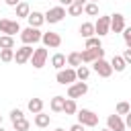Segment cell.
<instances>
[{
    "instance_id": "obj_1",
    "label": "cell",
    "mask_w": 131,
    "mask_h": 131,
    "mask_svg": "<svg viewBox=\"0 0 131 131\" xmlns=\"http://www.w3.org/2000/svg\"><path fill=\"white\" fill-rule=\"evenodd\" d=\"M41 37H43V33H41L37 27H27V29L20 31V41H23V45H35V43L41 41Z\"/></svg>"
},
{
    "instance_id": "obj_2",
    "label": "cell",
    "mask_w": 131,
    "mask_h": 131,
    "mask_svg": "<svg viewBox=\"0 0 131 131\" xmlns=\"http://www.w3.org/2000/svg\"><path fill=\"white\" fill-rule=\"evenodd\" d=\"M76 115H78V123H82L86 127H96L98 125V115L92 113L90 108H80Z\"/></svg>"
},
{
    "instance_id": "obj_3",
    "label": "cell",
    "mask_w": 131,
    "mask_h": 131,
    "mask_svg": "<svg viewBox=\"0 0 131 131\" xmlns=\"http://www.w3.org/2000/svg\"><path fill=\"white\" fill-rule=\"evenodd\" d=\"M57 82L59 84H63V86H70V84H74L76 80H78V76H76V68H63V70H57Z\"/></svg>"
},
{
    "instance_id": "obj_4",
    "label": "cell",
    "mask_w": 131,
    "mask_h": 131,
    "mask_svg": "<svg viewBox=\"0 0 131 131\" xmlns=\"http://www.w3.org/2000/svg\"><path fill=\"white\" fill-rule=\"evenodd\" d=\"M0 33H4V35H16V33H20V25H18V20H12V18H0Z\"/></svg>"
},
{
    "instance_id": "obj_5",
    "label": "cell",
    "mask_w": 131,
    "mask_h": 131,
    "mask_svg": "<svg viewBox=\"0 0 131 131\" xmlns=\"http://www.w3.org/2000/svg\"><path fill=\"white\" fill-rule=\"evenodd\" d=\"M63 16H66V8L59 4V6H53V8H49V10L45 12V23L55 25V23H59Z\"/></svg>"
},
{
    "instance_id": "obj_6",
    "label": "cell",
    "mask_w": 131,
    "mask_h": 131,
    "mask_svg": "<svg viewBox=\"0 0 131 131\" xmlns=\"http://www.w3.org/2000/svg\"><path fill=\"white\" fill-rule=\"evenodd\" d=\"M33 47L31 45H23V47H18L16 51H14V61L18 63V66H23V63H27L31 57H33Z\"/></svg>"
},
{
    "instance_id": "obj_7",
    "label": "cell",
    "mask_w": 131,
    "mask_h": 131,
    "mask_svg": "<svg viewBox=\"0 0 131 131\" xmlns=\"http://www.w3.org/2000/svg\"><path fill=\"white\" fill-rule=\"evenodd\" d=\"M94 72H96L100 78H108L115 70H113L111 61H106L104 57H100V59H96V61H94Z\"/></svg>"
},
{
    "instance_id": "obj_8",
    "label": "cell",
    "mask_w": 131,
    "mask_h": 131,
    "mask_svg": "<svg viewBox=\"0 0 131 131\" xmlns=\"http://www.w3.org/2000/svg\"><path fill=\"white\" fill-rule=\"evenodd\" d=\"M86 92H88V84L82 82V80L68 86V98H80V96H84Z\"/></svg>"
},
{
    "instance_id": "obj_9",
    "label": "cell",
    "mask_w": 131,
    "mask_h": 131,
    "mask_svg": "<svg viewBox=\"0 0 131 131\" xmlns=\"http://www.w3.org/2000/svg\"><path fill=\"white\" fill-rule=\"evenodd\" d=\"M100 57H104V49L102 47H96V49H86L84 47V51H82V61L84 63H94Z\"/></svg>"
},
{
    "instance_id": "obj_10",
    "label": "cell",
    "mask_w": 131,
    "mask_h": 131,
    "mask_svg": "<svg viewBox=\"0 0 131 131\" xmlns=\"http://www.w3.org/2000/svg\"><path fill=\"white\" fill-rule=\"evenodd\" d=\"M45 61H47V47L35 49V51H33V57H31L33 68H35V70H41V68L45 66Z\"/></svg>"
},
{
    "instance_id": "obj_11",
    "label": "cell",
    "mask_w": 131,
    "mask_h": 131,
    "mask_svg": "<svg viewBox=\"0 0 131 131\" xmlns=\"http://www.w3.org/2000/svg\"><path fill=\"white\" fill-rule=\"evenodd\" d=\"M41 41H43V45H45V47H49V49H55V47H59V45H61V37H59V33H53V31L43 33Z\"/></svg>"
},
{
    "instance_id": "obj_12",
    "label": "cell",
    "mask_w": 131,
    "mask_h": 131,
    "mask_svg": "<svg viewBox=\"0 0 131 131\" xmlns=\"http://www.w3.org/2000/svg\"><path fill=\"white\" fill-rule=\"evenodd\" d=\"M94 29H96V35L98 37H104L111 33V16H98V20L94 23Z\"/></svg>"
},
{
    "instance_id": "obj_13",
    "label": "cell",
    "mask_w": 131,
    "mask_h": 131,
    "mask_svg": "<svg viewBox=\"0 0 131 131\" xmlns=\"http://www.w3.org/2000/svg\"><path fill=\"white\" fill-rule=\"evenodd\" d=\"M106 127L111 129V131H125L127 129V125H125V121L121 119V115H108L106 117Z\"/></svg>"
},
{
    "instance_id": "obj_14",
    "label": "cell",
    "mask_w": 131,
    "mask_h": 131,
    "mask_svg": "<svg viewBox=\"0 0 131 131\" xmlns=\"http://www.w3.org/2000/svg\"><path fill=\"white\" fill-rule=\"evenodd\" d=\"M125 31V16L121 12L111 14V33H123Z\"/></svg>"
},
{
    "instance_id": "obj_15",
    "label": "cell",
    "mask_w": 131,
    "mask_h": 131,
    "mask_svg": "<svg viewBox=\"0 0 131 131\" xmlns=\"http://www.w3.org/2000/svg\"><path fill=\"white\" fill-rule=\"evenodd\" d=\"M27 20H29V27H41L43 23H45V14L43 12H37V10H33L29 16H27Z\"/></svg>"
},
{
    "instance_id": "obj_16",
    "label": "cell",
    "mask_w": 131,
    "mask_h": 131,
    "mask_svg": "<svg viewBox=\"0 0 131 131\" xmlns=\"http://www.w3.org/2000/svg\"><path fill=\"white\" fill-rule=\"evenodd\" d=\"M80 35H82L84 39H90V37H94V35H96L94 23H82V27H80Z\"/></svg>"
},
{
    "instance_id": "obj_17",
    "label": "cell",
    "mask_w": 131,
    "mask_h": 131,
    "mask_svg": "<svg viewBox=\"0 0 131 131\" xmlns=\"http://www.w3.org/2000/svg\"><path fill=\"white\" fill-rule=\"evenodd\" d=\"M63 104H66V96H59V94H57V96L51 98V104H49V106H51L53 113H63Z\"/></svg>"
},
{
    "instance_id": "obj_18",
    "label": "cell",
    "mask_w": 131,
    "mask_h": 131,
    "mask_svg": "<svg viewBox=\"0 0 131 131\" xmlns=\"http://www.w3.org/2000/svg\"><path fill=\"white\" fill-rule=\"evenodd\" d=\"M14 8H16V18H27V16L31 14V6H29L27 2H23V0H20Z\"/></svg>"
},
{
    "instance_id": "obj_19",
    "label": "cell",
    "mask_w": 131,
    "mask_h": 131,
    "mask_svg": "<svg viewBox=\"0 0 131 131\" xmlns=\"http://www.w3.org/2000/svg\"><path fill=\"white\" fill-rule=\"evenodd\" d=\"M84 61H82V51H72L70 55H68V66L70 68H78V66H82Z\"/></svg>"
},
{
    "instance_id": "obj_20",
    "label": "cell",
    "mask_w": 131,
    "mask_h": 131,
    "mask_svg": "<svg viewBox=\"0 0 131 131\" xmlns=\"http://www.w3.org/2000/svg\"><path fill=\"white\" fill-rule=\"evenodd\" d=\"M66 63H68V57H66L63 53H55V55L51 57V66H53L55 70H63Z\"/></svg>"
},
{
    "instance_id": "obj_21",
    "label": "cell",
    "mask_w": 131,
    "mask_h": 131,
    "mask_svg": "<svg viewBox=\"0 0 131 131\" xmlns=\"http://www.w3.org/2000/svg\"><path fill=\"white\" fill-rule=\"evenodd\" d=\"M111 66H113V70H115V72H123V70L127 68V61L123 59V55H113Z\"/></svg>"
},
{
    "instance_id": "obj_22",
    "label": "cell",
    "mask_w": 131,
    "mask_h": 131,
    "mask_svg": "<svg viewBox=\"0 0 131 131\" xmlns=\"http://www.w3.org/2000/svg\"><path fill=\"white\" fill-rule=\"evenodd\" d=\"M49 123H51V117H49V115H45L43 111L35 115V125H37V127H41V129H43V127H49Z\"/></svg>"
},
{
    "instance_id": "obj_23",
    "label": "cell",
    "mask_w": 131,
    "mask_h": 131,
    "mask_svg": "<svg viewBox=\"0 0 131 131\" xmlns=\"http://www.w3.org/2000/svg\"><path fill=\"white\" fill-rule=\"evenodd\" d=\"M27 108H29L33 115H37V113L43 111V100H41V98H31L29 104H27Z\"/></svg>"
},
{
    "instance_id": "obj_24",
    "label": "cell",
    "mask_w": 131,
    "mask_h": 131,
    "mask_svg": "<svg viewBox=\"0 0 131 131\" xmlns=\"http://www.w3.org/2000/svg\"><path fill=\"white\" fill-rule=\"evenodd\" d=\"M63 113H66V115H76V113H78V104H76V98H66V104H63Z\"/></svg>"
},
{
    "instance_id": "obj_25",
    "label": "cell",
    "mask_w": 131,
    "mask_h": 131,
    "mask_svg": "<svg viewBox=\"0 0 131 131\" xmlns=\"http://www.w3.org/2000/svg\"><path fill=\"white\" fill-rule=\"evenodd\" d=\"M0 49H14V37L12 35H2L0 37Z\"/></svg>"
},
{
    "instance_id": "obj_26",
    "label": "cell",
    "mask_w": 131,
    "mask_h": 131,
    "mask_svg": "<svg viewBox=\"0 0 131 131\" xmlns=\"http://www.w3.org/2000/svg\"><path fill=\"white\" fill-rule=\"evenodd\" d=\"M76 76H78V80L86 82L88 76H90V68H88V66H78V68H76Z\"/></svg>"
},
{
    "instance_id": "obj_27",
    "label": "cell",
    "mask_w": 131,
    "mask_h": 131,
    "mask_svg": "<svg viewBox=\"0 0 131 131\" xmlns=\"http://www.w3.org/2000/svg\"><path fill=\"white\" fill-rule=\"evenodd\" d=\"M84 12L90 14V16H96L98 14V2H86L84 4Z\"/></svg>"
},
{
    "instance_id": "obj_28",
    "label": "cell",
    "mask_w": 131,
    "mask_h": 131,
    "mask_svg": "<svg viewBox=\"0 0 131 131\" xmlns=\"http://www.w3.org/2000/svg\"><path fill=\"white\" fill-rule=\"evenodd\" d=\"M12 127H14L16 131H27V129L31 127V123H29L27 119H18V121H12Z\"/></svg>"
},
{
    "instance_id": "obj_29",
    "label": "cell",
    "mask_w": 131,
    "mask_h": 131,
    "mask_svg": "<svg viewBox=\"0 0 131 131\" xmlns=\"http://www.w3.org/2000/svg\"><path fill=\"white\" fill-rule=\"evenodd\" d=\"M82 10H84V6H82V4H78V2H72V4L68 6V12H70L72 16H78V14H82Z\"/></svg>"
},
{
    "instance_id": "obj_30",
    "label": "cell",
    "mask_w": 131,
    "mask_h": 131,
    "mask_svg": "<svg viewBox=\"0 0 131 131\" xmlns=\"http://www.w3.org/2000/svg\"><path fill=\"white\" fill-rule=\"evenodd\" d=\"M96 47H102V45H100V37H98V35H94V37L86 39V49H96Z\"/></svg>"
},
{
    "instance_id": "obj_31",
    "label": "cell",
    "mask_w": 131,
    "mask_h": 131,
    "mask_svg": "<svg viewBox=\"0 0 131 131\" xmlns=\"http://www.w3.org/2000/svg\"><path fill=\"white\" fill-rule=\"evenodd\" d=\"M0 59L2 61H12L14 59V49H0Z\"/></svg>"
},
{
    "instance_id": "obj_32",
    "label": "cell",
    "mask_w": 131,
    "mask_h": 131,
    "mask_svg": "<svg viewBox=\"0 0 131 131\" xmlns=\"http://www.w3.org/2000/svg\"><path fill=\"white\" fill-rule=\"evenodd\" d=\"M131 111V106H129V102H125V100H121L119 104H117V115H127Z\"/></svg>"
},
{
    "instance_id": "obj_33",
    "label": "cell",
    "mask_w": 131,
    "mask_h": 131,
    "mask_svg": "<svg viewBox=\"0 0 131 131\" xmlns=\"http://www.w3.org/2000/svg\"><path fill=\"white\" fill-rule=\"evenodd\" d=\"M18 119H25V113L20 108H12L10 111V121H18Z\"/></svg>"
},
{
    "instance_id": "obj_34",
    "label": "cell",
    "mask_w": 131,
    "mask_h": 131,
    "mask_svg": "<svg viewBox=\"0 0 131 131\" xmlns=\"http://www.w3.org/2000/svg\"><path fill=\"white\" fill-rule=\"evenodd\" d=\"M123 39H125V45L131 49V27H129V29L125 27V31H123Z\"/></svg>"
},
{
    "instance_id": "obj_35",
    "label": "cell",
    "mask_w": 131,
    "mask_h": 131,
    "mask_svg": "<svg viewBox=\"0 0 131 131\" xmlns=\"http://www.w3.org/2000/svg\"><path fill=\"white\" fill-rule=\"evenodd\" d=\"M123 59L127 61V66H131V49H129V47L123 51Z\"/></svg>"
},
{
    "instance_id": "obj_36",
    "label": "cell",
    "mask_w": 131,
    "mask_h": 131,
    "mask_svg": "<svg viewBox=\"0 0 131 131\" xmlns=\"http://www.w3.org/2000/svg\"><path fill=\"white\" fill-rule=\"evenodd\" d=\"M70 131H86V125H82V123H74V125L70 127Z\"/></svg>"
},
{
    "instance_id": "obj_37",
    "label": "cell",
    "mask_w": 131,
    "mask_h": 131,
    "mask_svg": "<svg viewBox=\"0 0 131 131\" xmlns=\"http://www.w3.org/2000/svg\"><path fill=\"white\" fill-rule=\"evenodd\" d=\"M125 125H127V127L131 129V111H129V113L125 115Z\"/></svg>"
},
{
    "instance_id": "obj_38",
    "label": "cell",
    "mask_w": 131,
    "mask_h": 131,
    "mask_svg": "<svg viewBox=\"0 0 131 131\" xmlns=\"http://www.w3.org/2000/svg\"><path fill=\"white\" fill-rule=\"evenodd\" d=\"M4 2H6V4H8V6H16V4H18V2H20V0H4Z\"/></svg>"
},
{
    "instance_id": "obj_39",
    "label": "cell",
    "mask_w": 131,
    "mask_h": 131,
    "mask_svg": "<svg viewBox=\"0 0 131 131\" xmlns=\"http://www.w3.org/2000/svg\"><path fill=\"white\" fill-rule=\"evenodd\" d=\"M57 2H59V4H61V6H70V4H72V2H74V0H57Z\"/></svg>"
},
{
    "instance_id": "obj_40",
    "label": "cell",
    "mask_w": 131,
    "mask_h": 131,
    "mask_svg": "<svg viewBox=\"0 0 131 131\" xmlns=\"http://www.w3.org/2000/svg\"><path fill=\"white\" fill-rule=\"evenodd\" d=\"M74 2H78V4H82V6H84V4L88 2V0H74Z\"/></svg>"
},
{
    "instance_id": "obj_41",
    "label": "cell",
    "mask_w": 131,
    "mask_h": 131,
    "mask_svg": "<svg viewBox=\"0 0 131 131\" xmlns=\"http://www.w3.org/2000/svg\"><path fill=\"white\" fill-rule=\"evenodd\" d=\"M55 131H66V129H63V127H57V129H55Z\"/></svg>"
},
{
    "instance_id": "obj_42",
    "label": "cell",
    "mask_w": 131,
    "mask_h": 131,
    "mask_svg": "<svg viewBox=\"0 0 131 131\" xmlns=\"http://www.w3.org/2000/svg\"><path fill=\"white\" fill-rule=\"evenodd\" d=\"M98 131H111V129H108V127H104V129H98Z\"/></svg>"
},
{
    "instance_id": "obj_43",
    "label": "cell",
    "mask_w": 131,
    "mask_h": 131,
    "mask_svg": "<svg viewBox=\"0 0 131 131\" xmlns=\"http://www.w3.org/2000/svg\"><path fill=\"white\" fill-rule=\"evenodd\" d=\"M0 131H6V129H4V127H2V125H0Z\"/></svg>"
},
{
    "instance_id": "obj_44",
    "label": "cell",
    "mask_w": 131,
    "mask_h": 131,
    "mask_svg": "<svg viewBox=\"0 0 131 131\" xmlns=\"http://www.w3.org/2000/svg\"><path fill=\"white\" fill-rule=\"evenodd\" d=\"M0 125H2V115H0Z\"/></svg>"
},
{
    "instance_id": "obj_45",
    "label": "cell",
    "mask_w": 131,
    "mask_h": 131,
    "mask_svg": "<svg viewBox=\"0 0 131 131\" xmlns=\"http://www.w3.org/2000/svg\"><path fill=\"white\" fill-rule=\"evenodd\" d=\"M88 2H98V0H88Z\"/></svg>"
}]
</instances>
